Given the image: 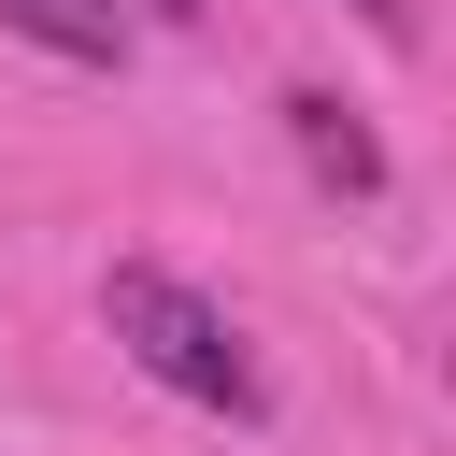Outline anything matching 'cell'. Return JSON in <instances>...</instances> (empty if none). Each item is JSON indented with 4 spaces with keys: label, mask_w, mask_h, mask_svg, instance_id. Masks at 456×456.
<instances>
[{
    "label": "cell",
    "mask_w": 456,
    "mask_h": 456,
    "mask_svg": "<svg viewBox=\"0 0 456 456\" xmlns=\"http://www.w3.org/2000/svg\"><path fill=\"white\" fill-rule=\"evenodd\" d=\"M100 328H114L171 399H200V413H228V428H256V413H271V385H256L242 328H228L185 271H157V256H114V271H100Z\"/></svg>",
    "instance_id": "1"
},
{
    "label": "cell",
    "mask_w": 456,
    "mask_h": 456,
    "mask_svg": "<svg viewBox=\"0 0 456 456\" xmlns=\"http://www.w3.org/2000/svg\"><path fill=\"white\" fill-rule=\"evenodd\" d=\"M0 28H28L43 57H128V0H0Z\"/></svg>",
    "instance_id": "2"
},
{
    "label": "cell",
    "mask_w": 456,
    "mask_h": 456,
    "mask_svg": "<svg viewBox=\"0 0 456 456\" xmlns=\"http://www.w3.org/2000/svg\"><path fill=\"white\" fill-rule=\"evenodd\" d=\"M285 128H299V157H314L328 185H385V157H370V128H356L342 100H285Z\"/></svg>",
    "instance_id": "3"
},
{
    "label": "cell",
    "mask_w": 456,
    "mask_h": 456,
    "mask_svg": "<svg viewBox=\"0 0 456 456\" xmlns=\"http://www.w3.org/2000/svg\"><path fill=\"white\" fill-rule=\"evenodd\" d=\"M356 14H370V28H413V0H356Z\"/></svg>",
    "instance_id": "4"
}]
</instances>
